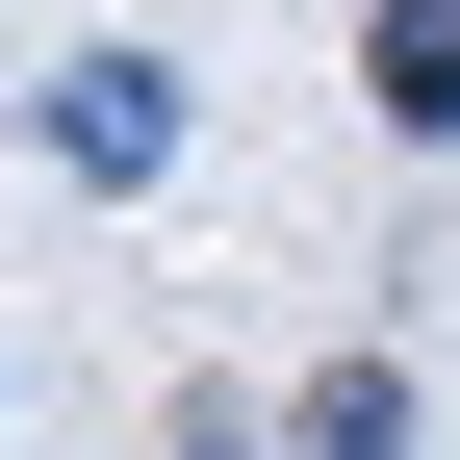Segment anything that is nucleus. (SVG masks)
<instances>
[{
  "instance_id": "obj_1",
  "label": "nucleus",
  "mask_w": 460,
  "mask_h": 460,
  "mask_svg": "<svg viewBox=\"0 0 460 460\" xmlns=\"http://www.w3.org/2000/svg\"><path fill=\"white\" fill-rule=\"evenodd\" d=\"M26 154H51L77 205H154V180L205 154V102H180V51H51V77H26Z\"/></svg>"
},
{
  "instance_id": "obj_2",
  "label": "nucleus",
  "mask_w": 460,
  "mask_h": 460,
  "mask_svg": "<svg viewBox=\"0 0 460 460\" xmlns=\"http://www.w3.org/2000/svg\"><path fill=\"white\" fill-rule=\"evenodd\" d=\"M358 102L410 154H460V0H384V26H358Z\"/></svg>"
},
{
  "instance_id": "obj_3",
  "label": "nucleus",
  "mask_w": 460,
  "mask_h": 460,
  "mask_svg": "<svg viewBox=\"0 0 460 460\" xmlns=\"http://www.w3.org/2000/svg\"><path fill=\"white\" fill-rule=\"evenodd\" d=\"M281 435H307V460H410V358H332V384H307Z\"/></svg>"
}]
</instances>
